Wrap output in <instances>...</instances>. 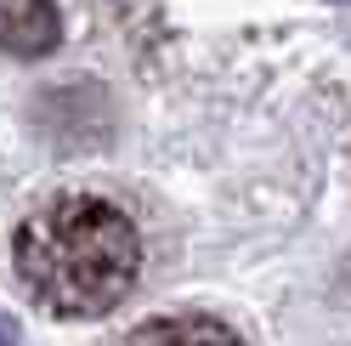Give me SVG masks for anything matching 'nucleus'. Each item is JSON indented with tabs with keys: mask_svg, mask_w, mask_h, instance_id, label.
I'll use <instances>...</instances> for the list:
<instances>
[{
	"mask_svg": "<svg viewBox=\"0 0 351 346\" xmlns=\"http://www.w3.org/2000/svg\"><path fill=\"white\" fill-rule=\"evenodd\" d=\"M17 278L57 318H102L142 273V239L130 216L91 193H62L17 227Z\"/></svg>",
	"mask_w": 351,
	"mask_h": 346,
	"instance_id": "1",
	"label": "nucleus"
},
{
	"mask_svg": "<svg viewBox=\"0 0 351 346\" xmlns=\"http://www.w3.org/2000/svg\"><path fill=\"white\" fill-rule=\"evenodd\" d=\"M57 6L51 0H0V46L17 57H40L57 46Z\"/></svg>",
	"mask_w": 351,
	"mask_h": 346,
	"instance_id": "2",
	"label": "nucleus"
},
{
	"mask_svg": "<svg viewBox=\"0 0 351 346\" xmlns=\"http://www.w3.org/2000/svg\"><path fill=\"white\" fill-rule=\"evenodd\" d=\"M125 346H244V341H238L227 323L187 312V318H153L142 330H130Z\"/></svg>",
	"mask_w": 351,
	"mask_h": 346,
	"instance_id": "3",
	"label": "nucleus"
},
{
	"mask_svg": "<svg viewBox=\"0 0 351 346\" xmlns=\"http://www.w3.org/2000/svg\"><path fill=\"white\" fill-rule=\"evenodd\" d=\"M0 346H12V335H6V330H0Z\"/></svg>",
	"mask_w": 351,
	"mask_h": 346,
	"instance_id": "4",
	"label": "nucleus"
}]
</instances>
